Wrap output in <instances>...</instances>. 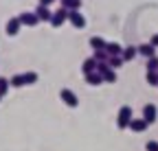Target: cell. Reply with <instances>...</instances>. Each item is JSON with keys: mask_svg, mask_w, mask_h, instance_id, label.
<instances>
[{"mask_svg": "<svg viewBox=\"0 0 158 151\" xmlns=\"http://www.w3.org/2000/svg\"><path fill=\"white\" fill-rule=\"evenodd\" d=\"M136 55H138L136 46H125L123 53H121V57H123V62H132V59H136Z\"/></svg>", "mask_w": 158, "mask_h": 151, "instance_id": "4fadbf2b", "label": "cell"}, {"mask_svg": "<svg viewBox=\"0 0 158 151\" xmlns=\"http://www.w3.org/2000/svg\"><path fill=\"white\" fill-rule=\"evenodd\" d=\"M9 88H11L9 79H5V77H0V97H5V94L9 92Z\"/></svg>", "mask_w": 158, "mask_h": 151, "instance_id": "ffe728a7", "label": "cell"}, {"mask_svg": "<svg viewBox=\"0 0 158 151\" xmlns=\"http://www.w3.org/2000/svg\"><path fill=\"white\" fill-rule=\"evenodd\" d=\"M9 83L13 85V88H24L27 83H24V74H13V77L9 79Z\"/></svg>", "mask_w": 158, "mask_h": 151, "instance_id": "ac0fdd59", "label": "cell"}, {"mask_svg": "<svg viewBox=\"0 0 158 151\" xmlns=\"http://www.w3.org/2000/svg\"><path fill=\"white\" fill-rule=\"evenodd\" d=\"M145 66H147V72H158V57H156V55H154V57H149Z\"/></svg>", "mask_w": 158, "mask_h": 151, "instance_id": "d6986e66", "label": "cell"}, {"mask_svg": "<svg viewBox=\"0 0 158 151\" xmlns=\"http://www.w3.org/2000/svg\"><path fill=\"white\" fill-rule=\"evenodd\" d=\"M145 79H147L149 85H156V88H158V72H147V77H145Z\"/></svg>", "mask_w": 158, "mask_h": 151, "instance_id": "603a6c76", "label": "cell"}, {"mask_svg": "<svg viewBox=\"0 0 158 151\" xmlns=\"http://www.w3.org/2000/svg\"><path fill=\"white\" fill-rule=\"evenodd\" d=\"M106 53L108 55H121L123 53V46L118 44V42H108L106 44Z\"/></svg>", "mask_w": 158, "mask_h": 151, "instance_id": "9a60e30c", "label": "cell"}, {"mask_svg": "<svg viewBox=\"0 0 158 151\" xmlns=\"http://www.w3.org/2000/svg\"><path fill=\"white\" fill-rule=\"evenodd\" d=\"M138 48V55H143L145 59H149V57H154L156 55V48L152 46V44H141V46H136Z\"/></svg>", "mask_w": 158, "mask_h": 151, "instance_id": "7c38bea8", "label": "cell"}, {"mask_svg": "<svg viewBox=\"0 0 158 151\" xmlns=\"http://www.w3.org/2000/svg\"><path fill=\"white\" fill-rule=\"evenodd\" d=\"M68 22L75 29H84L86 26V18H84V13H79V11H68Z\"/></svg>", "mask_w": 158, "mask_h": 151, "instance_id": "8992f818", "label": "cell"}, {"mask_svg": "<svg viewBox=\"0 0 158 151\" xmlns=\"http://www.w3.org/2000/svg\"><path fill=\"white\" fill-rule=\"evenodd\" d=\"M0 99H2V97H0Z\"/></svg>", "mask_w": 158, "mask_h": 151, "instance_id": "4316f807", "label": "cell"}, {"mask_svg": "<svg viewBox=\"0 0 158 151\" xmlns=\"http://www.w3.org/2000/svg\"><path fill=\"white\" fill-rule=\"evenodd\" d=\"M145 151H158V142H156V140H149V142L145 145Z\"/></svg>", "mask_w": 158, "mask_h": 151, "instance_id": "cb8c5ba5", "label": "cell"}, {"mask_svg": "<svg viewBox=\"0 0 158 151\" xmlns=\"http://www.w3.org/2000/svg\"><path fill=\"white\" fill-rule=\"evenodd\" d=\"M92 57H94L97 62H108V57H110V55H108L106 50H94V55H92Z\"/></svg>", "mask_w": 158, "mask_h": 151, "instance_id": "7402d4cb", "label": "cell"}, {"mask_svg": "<svg viewBox=\"0 0 158 151\" xmlns=\"http://www.w3.org/2000/svg\"><path fill=\"white\" fill-rule=\"evenodd\" d=\"M55 2V0H40V5H46V7H51Z\"/></svg>", "mask_w": 158, "mask_h": 151, "instance_id": "484cf974", "label": "cell"}, {"mask_svg": "<svg viewBox=\"0 0 158 151\" xmlns=\"http://www.w3.org/2000/svg\"><path fill=\"white\" fill-rule=\"evenodd\" d=\"M88 44H90L92 50H106V44H108V42L103 40V37L94 35V37H90V42H88Z\"/></svg>", "mask_w": 158, "mask_h": 151, "instance_id": "8fae6325", "label": "cell"}, {"mask_svg": "<svg viewBox=\"0 0 158 151\" xmlns=\"http://www.w3.org/2000/svg\"><path fill=\"white\" fill-rule=\"evenodd\" d=\"M143 118H145L147 125H154V123H156V118H158V109H156L154 103H147V105L143 107Z\"/></svg>", "mask_w": 158, "mask_h": 151, "instance_id": "5b68a950", "label": "cell"}, {"mask_svg": "<svg viewBox=\"0 0 158 151\" xmlns=\"http://www.w3.org/2000/svg\"><path fill=\"white\" fill-rule=\"evenodd\" d=\"M59 99H62V103L66 105V107H77L79 105V99H77V94L70 90V88H62V90H59Z\"/></svg>", "mask_w": 158, "mask_h": 151, "instance_id": "7a4b0ae2", "label": "cell"}, {"mask_svg": "<svg viewBox=\"0 0 158 151\" xmlns=\"http://www.w3.org/2000/svg\"><path fill=\"white\" fill-rule=\"evenodd\" d=\"M132 118H134V114H132V107H130V105L118 107V114H116V127H118V129H127Z\"/></svg>", "mask_w": 158, "mask_h": 151, "instance_id": "6da1fadb", "label": "cell"}, {"mask_svg": "<svg viewBox=\"0 0 158 151\" xmlns=\"http://www.w3.org/2000/svg\"><path fill=\"white\" fill-rule=\"evenodd\" d=\"M35 13H37V18H40V22H51V18H53V11H51V7H46V5H37Z\"/></svg>", "mask_w": 158, "mask_h": 151, "instance_id": "9c48e42d", "label": "cell"}, {"mask_svg": "<svg viewBox=\"0 0 158 151\" xmlns=\"http://www.w3.org/2000/svg\"><path fill=\"white\" fill-rule=\"evenodd\" d=\"M20 26H22V22H20V18L15 15V18H9V22H7L5 31H7L9 37H15V35L20 33Z\"/></svg>", "mask_w": 158, "mask_h": 151, "instance_id": "52a82bcc", "label": "cell"}, {"mask_svg": "<svg viewBox=\"0 0 158 151\" xmlns=\"http://www.w3.org/2000/svg\"><path fill=\"white\" fill-rule=\"evenodd\" d=\"M149 44H152L154 48H158V33H156V35H152V40H149Z\"/></svg>", "mask_w": 158, "mask_h": 151, "instance_id": "d4e9b609", "label": "cell"}, {"mask_svg": "<svg viewBox=\"0 0 158 151\" xmlns=\"http://www.w3.org/2000/svg\"><path fill=\"white\" fill-rule=\"evenodd\" d=\"M62 7L68 11H79L81 9V0H62Z\"/></svg>", "mask_w": 158, "mask_h": 151, "instance_id": "e0dca14e", "label": "cell"}, {"mask_svg": "<svg viewBox=\"0 0 158 151\" xmlns=\"http://www.w3.org/2000/svg\"><path fill=\"white\" fill-rule=\"evenodd\" d=\"M94 70H97V59H94V57L84 59V64H81V72L88 74V72H94Z\"/></svg>", "mask_w": 158, "mask_h": 151, "instance_id": "5bb4252c", "label": "cell"}, {"mask_svg": "<svg viewBox=\"0 0 158 151\" xmlns=\"http://www.w3.org/2000/svg\"><path fill=\"white\" fill-rule=\"evenodd\" d=\"M147 127H149V125H147V123H145V118L141 116V118H132V121H130V127H127V129H132L134 134H143V131H145Z\"/></svg>", "mask_w": 158, "mask_h": 151, "instance_id": "ba28073f", "label": "cell"}, {"mask_svg": "<svg viewBox=\"0 0 158 151\" xmlns=\"http://www.w3.org/2000/svg\"><path fill=\"white\" fill-rule=\"evenodd\" d=\"M18 18H20V22H22V26H37L40 24V18H37L35 11H22Z\"/></svg>", "mask_w": 158, "mask_h": 151, "instance_id": "277c9868", "label": "cell"}, {"mask_svg": "<svg viewBox=\"0 0 158 151\" xmlns=\"http://www.w3.org/2000/svg\"><path fill=\"white\" fill-rule=\"evenodd\" d=\"M24 83H27V85L37 83V72H24Z\"/></svg>", "mask_w": 158, "mask_h": 151, "instance_id": "44dd1931", "label": "cell"}, {"mask_svg": "<svg viewBox=\"0 0 158 151\" xmlns=\"http://www.w3.org/2000/svg\"><path fill=\"white\" fill-rule=\"evenodd\" d=\"M84 79H86V83H88V85H101V83H103V77H101V74H99L97 70H94V72L84 74Z\"/></svg>", "mask_w": 158, "mask_h": 151, "instance_id": "30bf717a", "label": "cell"}, {"mask_svg": "<svg viewBox=\"0 0 158 151\" xmlns=\"http://www.w3.org/2000/svg\"><path fill=\"white\" fill-rule=\"evenodd\" d=\"M125 62H123V57H121V55H110V57H108V66L112 68V70H116V68H121Z\"/></svg>", "mask_w": 158, "mask_h": 151, "instance_id": "2e32d148", "label": "cell"}, {"mask_svg": "<svg viewBox=\"0 0 158 151\" xmlns=\"http://www.w3.org/2000/svg\"><path fill=\"white\" fill-rule=\"evenodd\" d=\"M68 20V9H64V7H59L57 11H53V18H51V26H55V29H59L64 22Z\"/></svg>", "mask_w": 158, "mask_h": 151, "instance_id": "3957f363", "label": "cell"}]
</instances>
